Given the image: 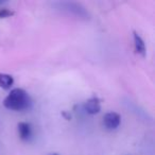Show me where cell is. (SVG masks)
<instances>
[{
	"mask_svg": "<svg viewBox=\"0 0 155 155\" xmlns=\"http://www.w3.org/2000/svg\"><path fill=\"white\" fill-rule=\"evenodd\" d=\"M133 41H134V49H135V52L144 58V56L147 55V48H146V44H144L143 38H142L137 32L134 31Z\"/></svg>",
	"mask_w": 155,
	"mask_h": 155,
	"instance_id": "obj_6",
	"label": "cell"
},
{
	"mask_svg": "<svg viewBox=\"0 0 155 155\" xmlns=\"http://www.w3.org/2000/svg\"><path fill=\"white\" fill-rule=\"evenodd\" d=\"M121 123V116L116 112H108L103 117V125L108 131H115Z\"/></svg>",
	"mask_w": 155,
	"mask_h": 155,
	"instance_id": "obj_4",
	"label": "cell"
},
{
	"mask_svg": "<svg viewBox=\"0 0 155 155\" xmlns=\"http://www.w3.org/2000/svg\"><path fill=\"white\" fill-rule=\"evenodd\" d=\"M84 110L89 115H96L101 110V101L98 97H91L83 105Z\"/></svg>",
	"mask_w": 155,
	"mask_h": 155,
	"instance_id": "obj_5",
	"label": "cell"
},
{
	"mask_svg": "<svg viewBox=\"0 0 155 155\" xmlns=\"http://www.w3.org/2000/svg\"><path fill=\"white\" fill-rule=\"evenodd\" d=\"M55 5L63 12L69 14V15L75 16L77 18H80V19L87 20L91 17L86 8L83 7L81 3L73 2V1H62V2L60 1V2H56Z\"/></svg>",
	"mask_w": 155,
	"mask_h": 155,
	"instance_id": "obj_2",
	"label": "cell"
},
{
	"mask_svg": "<svg viewBox=\"0 0 155 155\" xmlns=\"http://www.w3.org/2000/svg\"><path fill=\"white\" fill-rule=\"evenodd\" d=\"M18 137L25 142H31L34 138V130L30 122L21 121L17 124Z\"/></svg>",
	"mask_w": 155,
	"mask_h": 155,
	"instance_id": "obj_3",
	"label": "cell"
},
{
	"mask_svg": "<svg viewBox=\"0 0 155 155\" xmlns=\"http://www.w3.org/2000/svg\"><path fill=\"white\" fill-rule=\"evenodd\" d=\"M3 105L10 110L22 112V110H30L32 106V99L25 89L13 88L5 98Z\"/></svg>",
	"mask_w": 155,
	"mask_h": 155,
	"instance_id": "obj_1",
	"label": "cell"
},
{
	"mask_svg": "<svg viewBox=\"0 0 155 155\" xmlns=\"http://www.w3.org/2000/svg\"><path fill=\"white\" fill-rule=\"evenodd\" d=\"M14 85V78L9 73L0 72V88L2 89H11Z\"/></svg>",
	"mask_w": 155,
	"mask_h": 155,
	"instance_id": "obj_7",
	"label": "cell"
},
{
	"mask_svg": "<svg viewBox=\"0 0 155 155\" xmlns=\"http://www.w3.org/2000/svg\"><path fill=\"white\" fill-rule=\"evenodd\" d=\"M14 15V12L7 8H0V18H8Z\"/></svg>",
	"mask_w": 155,
	"mask_h": 155,
	"instance_id": "obj_8",
	"label": "cell"
},
{
	"mask_svg": "<svg viewBox=\"0 0 155 155\" xmlns=\"http://www.w3.org/2000/svg\"><path fill=\"white\" fill-rule=\"evenodd\" d=\"M2 5V1H0V5Z\"/></svg>",
	"mask_w": 155,
	"mask_h": 155,
	"instance_id": "obj_10",
	"label": "cell"
},
{
	"mask_svg": "<svg viewBox=\"0 0 155 155\" xmlns=\"http://www.w3.org/2000/svg\"><path fill=\"white\" fill-rule=\"evenodd\" d=\"M49 155H60V154H58V153H50Z\"/></svg>",
	"mask_w": 155,
	"mask_h": 155,
	"instance_id": "obj_9",
	"label": "cell"
}]
</instances>
